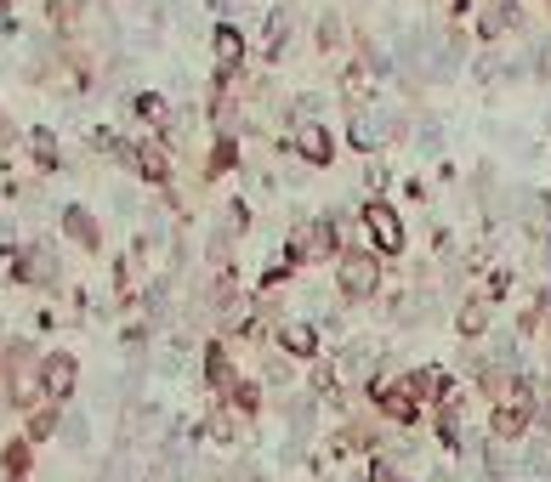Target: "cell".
Here are the masks:
<instances>
[{"label": "cell", "instance_id": "ba28073f", "mask_svg": "<svg viewBox=\"0 0 551 482\" xmlns=\"http://www.w3.org/2000/svg\"><path fill=\"white\" fill-rule=\"evenodd\" d=\"M290 148L313 165V171H324L330 159H336V137H330V125L324 120H296V131H290Z\"/></svg>", "mask_w": 551, "mask_h": 482}, {"label": "cell", "instance_id": "4fadbf2b", "mask_svg": "<svg viewBox=\"0 0 551 482\" xmlns=\"http://www.w3.org/2000/svg\"><path fill=\"white\" fill-rule=\"evenodd\" d=\"M125 165H137V176H143V182H171V154H165L160 142H143V148H131V159H125Z\"/></svg>", "mask_w": 551, "mask_h": 482}, {"label": "cell", "instance_id": "6da1fadb", "mask_svg": "<svg viewBox=\"0 0 551 482\" xmlns=\"http://www.w3.org/2000/svg\"><path fill=\"white\" fill-rule=\"evenodd\" d=\"M336 295L341 301H375L381 295V256H375L370 244L336 256Z\"/></svg>", "mask_w": 551, "mask_h": 482}, {"label": "cell", "instance_id": "9c48e42d", "mask_svg": "<svg viewBox=\"0 0 551 482\" xmlns=\"http://www.w3.org/2000/svg\"><path fill=\"white\" fill-rule=\"evenodd\" d=\"M489 329H495V301L489 295H466L455 307V335L466 346H478V341H489Z\"/></svg>", "mask_w": 551, "mask_h": 482}, {"label": "cell", "instance_id": "3957f363", "mask_svg": "<svg viewBox=\"0 0 551 482\" xmlns=\"http://www.w3.org/2000/svg\"><path fill=\"white\" fill-rule=\"evenodd\" d=\"M375 346L370 341H347V346H336V358L324 363V369H330V386H336V392H370L375 380Z\"/></svg>", "mask_w": 551, "mask_h": 482}, {"label": "cell", "instance_id": "44dd1931", "mask_svg": "<svg viewBox=\"0 0 551 482\" xmlns=\"http://www.w3.org/2000/svg\"><path fill=\"white\" fill-rule=\"evenodd\" d=\"M29 148H35L40 171H57V137H52V131H35V137H29Z\"/></svg>", "mask_w": 551, "mask_h": 482}, {"label": "cell", "instance_id": "ac0fdd59", "mask_svg": "<svg viewBox=\"0 0 551 482\" xmlns=\"http://www.w3.org/2000/svg\"><path fill=\"white\" fill-rule=\"evenodd\" d=\"M262 403H267V397H262V380H239V386L228 392V409H239L245 420H256V414H262Z\"/></svg>", "mask_w": 551, "mask_h": 482}, {"label": "cell", "instance_id": "7402d4cb", "mask_svg": "<svg viewBox=\"0 0 551 482\" xmlns=\"http://www.w3.org/2000/svg\"><path fill=\"white\" fill-rule=\"evenodd\" d=\"M137 114H143L148 125H171V108H165V97H137Z\"/></svg>", "mask_w": 551, "mask_h": 482}, {"label": "cell", "instance_id": "2e32d148", "mask_svg": "<svg viewBox=\"0 0 551 482\" xmlns=\"http://www.w3.org/2000/svg\"><path fill=\"white\" fill-rule=\"evenodd\" d=\"M285 46H290V12L279 6V12H267V23H262V52L279 57Z\"/></svg>", "mask_w": 551, "mask_h": 482}, {"label": "cell", "instance_id": "d4e9b609", "mask_svg": "<svg viewBox=\"0 0 551 482\" xmlns=\"http://www.w3.org/2000/svg\"><path fill=\"white\" fill-rule=\"evenodd\" d=\"M211 6H216V12H222V6H239V0H211Z\"/></svg>", "mask_w": 551, "mask_h": 482}, {"label": "cell", "instance_id": "30bf717a", "mask_svg": "<svg viewBox=\"0 0 551 482\" xmlns=\"http://www.w3.org/2000/svg\"><path fill=\"white\" fill-rule=\"evenodd\" d=\"M211 57H216V74H222V80H228V74H239V69H245V29H233V23H216Z\"/></svg>", "mask_w": 551, "mask_h": 482}, {"label": "cell", "instance_id": "7c38bea8", "mask_svg": "<svg viewBox=\"0 0 551 482\" xmlns=\"http://www.w3.org/2000/svg\"><path fill=\"white\" fill-rule=\"evenodd\" d=\"M279 409H285L290 437H307L313 420H319V392H313V386H307V392H285V397H279Z\"/></svg>", "mask_w": 551, "mask_h": 482}, {"label": "cell", "instance_id": "d6986e66", "mask_svg": "<svg viewBox=\"0 0 551 482\" xmlns=\"http://www.w3.org/2000/svg\"><path fill=\"white\" fill-rule=\"evenodd\" d=\"M57 431V403H35L29 409V443H46Z\"/></svg>", "mask_w": 551, "mask_h": 482}, {"label": "cell", "instance_id": "9a60e30c", "mask_svg": "<svg viewBox=\"0 0 551 482\" xmlns=\"http://www.w3.org/2000/svg\"><path fill=\"white\" fill-rule=\"evenodd\" d=\"M18 278L23 284H57V256L46 250V244H29L18 256Z\"/></svg>", "mask_w": 551, "mask_h": 482}, {"label": "cell", "instance_id": "52a82bcc", "mask_svg": "<svg viewBox=\"0 0 551 482\" xmlns=\"http://www.w3.org/2000/svg\"><path fill=\"white\" fill-rule=\"evenodd\" d=\"M74 386H80V363L69 352H46L40 358V392H46V403H69Z\"/></svg>", "mask_w": 551, "mask_h": 482}, {"label": "cell", "instance_id": "5bb4252c", "mask_svg": "<svg viewBox=\"0 0 551 482\" xmlns=\"http://www.w3.org/2000/svg\"><path fill=\"white\" fill-rule=\"evenodd\" d=\"M63 233H69L80 250H103V227H97V216H91L86 205H69V210H63Z\"/></svg>", "mask_w": 551, "mask_h": 482}, {"label": "cell", "instance_id": "cb8c5ba5", "mask_svg": "<svg viewBox=\"0 0 551 482\" xmlns=\"http://www.w3.org/2000/svg\"><path fill=\"white\" fill-rule=\"evenodd\" d=\"M6 363H12V346H6V335H0V369H6Z\"/></svg>", "mask_w": 551, "mask_h": 482}, {"label": "cell", "instance_id": "603a6c76", "mask_svg": "<svg viewBox=\"0 0 551 482\" xmlns=\"http://www.w3.org/2000/svg\"><path fill=\"white\" fill-rule=\"evenodd\" d=\"M341 40H347V23H341L336 12H330V18H319V46H324V52H330V46H341Z\"/></svg>", "mask_w": 551, "mask_h": 482}, {"label": "cell", "instance_id": "e0dca14e", "mask_svg": "<svg viewBox=\"0 0 551 482\" xmlns=\"http://www.w3.org/2000/svg\"><path fill=\"white\" fill-rule=\"evenodd\" d=\"M29 448H35L29 437H12V443L0 448V471H6L12 482H23V477H29Z\"/></svg>", "mask_w": 551, "mask_h": 482}, {"label": "cell", "instance_id": "8fae6325", "mask_svg": "<svg viewBox=\"0 0 551 482\" xmlns=\"http://www.w3.org/2000/svg\"><path fill=\"white\" fill-rule=\"evenodd\" d=\"M205 386H211L216 397H222V403H228V392L233 386H239V369H233V352L222 341H211L205 346Z\"/></svg>", "mask_w": 551, "mask_h": 482}, {"label": "cell", "instance_id": "7a4b0ae2", "mask_svg": "<svg viewBox=\"0 0 551 482\" xmlns=\"http://www.w3.org/2000/svg\"><path fill=\"white\" fill-rule=\"evenodd\" d=\"M358 222H364V239H370L375 256H404L409 250V227H404V216H398L392 199H364Z\"/></svg>", "mask_w": 551, "mask_h": 482}, {"label": "cell", "instance_id": "277c9868", "mask_svg": "<svg viewBox=\"0 0 551 482\" xmlns=\"http://www.w3.org/2000/svg\"><path fill=\"white\" fill-rule=\"evenodd\" d=\"M404 131L409 125H398L392 114H381V108H353V114H347V142H353L358 154H381V148H392Z\"/></svg>", "mask_w": 551, "mask_h": 482}, {"label": "cell", "instance_id": "ffe728a7", "mask_svg": "<svg viewBox=\"0 0 551 482\" xmlns=\"http://www.w3.org/2000/svg\"><path fill=\"white\" fill-rule=\"evenodd\" d=\"M228 171H239V142H233V137H216V148H211V176H228Z\"/></svg>", "mask_w": 551, "mask_h": 482}, {"label": "cell", "instance_id": "8992f818", "mask_svg": "<svg viewBox=\"0 0 551 482\" xmlns=\"http://www.w3.org/2000/svg\"><path fill=\"white\" fill-rule=\"evenodd\" d=\"M273 346H279L290 363H319L324 358V335H319V324H313V318H279Z\"/></svg>", "mask_w": 551, "mask_h": 482}, {"label": "cell", "instance_id": "5b68a950", "mask_svg": "<svg viewBox=\"0 0 551 482\" xmlns=\"http://www.w3.org/2000/svg\"><path fill=\"white\" fill-rule=\"evenodd\" d=\"M370 403L387 414L392 426H415V420H421V397H415L409 375H381V380L370 386Z\"/></svg>", "mask_w": 551, "mask_h": 482}, {"label": "cell", "instance_id": "484cf974", "mask_svg": "<svg viewBox=\"0 0 551 482\" xmlns=\"http://www.w3.org/2000/svg\"><path fill=\"white\" fill-rule=\"evenodd\" d=\"M546 250H551V233H546Z\"/></svg>", "mask_w": 551, "mask_h": 482}]
</instances>
